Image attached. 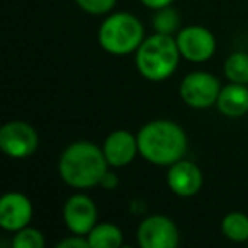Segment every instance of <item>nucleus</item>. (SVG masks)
Wrapping results in <instances>:
<instances>
[{
    "label": "nucleus",
    "mask_w": 248,
    "mask_h": 248,
    "mask_svg": "<svg viewBox=\"0 0 248 248\" xmlns=\"http://www.w3.org/2000/svg\"><path fill=\"white\" fill-rule=\"evenodd\" d=\"M140 155L155 165H173L187 152V136L177 123L167 119L152 121L138 133Z\"/></svg>",
    "instance_id": "obj_1"
},
{
    "label": "nucleus",
    "mask_w": 248,
    "mask_h": 248,
    "mask_svg": "<svg viewBox=\"0 0 248 248\" xmlns=\"http://www.w3.org/2000/svg\"><path fill=\"white\" fill-rule=\"evenodd\" d=\"M104 152L89 141L72 143L60 158V175L63 182L75 189H90L99 186L107 172Z\"/></svg>",
    "instance_id": "obj_2"
},
{
    "label": "nucleus",
    "mask_w": 248,
    "mask_h": 248,
    "mask_svg": "<svg viewBox=\"0 0 248 248\" xmlns=\"http://www.w3.org/2000/svg\"><path fill=\"white\" fill-rule=\"evenodd\" d=\"M180 56L177 39L170 34L156 32L136 49V68L146 80L160 82L175 72Z\"/></svg>",
    "instance_id": "obj_3"
},
{
    "label": "nucleus",
    "mask_w": 248,
    "mask_h": 248,
    "mask_svg": "<svg viewBox=\"0 0 248 248\" xmlns=\"http://www.w3.org/2000/svg\"><path fill=\"white\" fill-rule=\"evenodd\" d=\"M143 24L128 12H117L106 19L99 29V43L110 55H128L143 43Z\"/></svg>",
    "instance_id": "obj_4"
},
{
    "label": "nucleus",
    "mask_w": 248,
    "mask_h": 248,
    "mask_svg": "<svg viewBox=\"0 0 248 248\" xmlns=\"http://www.w3.org/2000/svg\"><path fill=\"white\" fill-rule=\"evenodd\" d=\"M221 83L207 72L189 73L180 83V97L187 106L194 109H206L217 102Z\"/></svg>",
    "instance_id": "obj_5"
},
{
    "label": "nucleus",
    "mask_w": 248,
    "mask_h": 248,
    "mask_svg": "<svg viewBox=\"0 0 248 248\" xmlns=\"http://www.w3.org/2000/svg\"><path fill=\"white\" fill-rule=\"evenodd\" d=\"M38 133L24 121H11L0 129V148L11 158H28L38 148Z\"/></svg>",
    "instance_id": "obj_6"
},
{
    "label": "nucleus",
    "mask_w": 248,
    "mask_h": 248,
    "mask_svg": "<svg viewBox=\"0 0 248 248\" xmlns=\"http://www.w3.org/2000/svg\"><path fill=\"white\" fill-rule=\"evenodd\" d=\"M177 46L186 60L192 63H204L216 51V39L209 29L202 26H189L179 31Z\"/></svg>",
    "instance_id": "obj_7"
},
{
    "label": "nucleus",
    "mask_w": 248,
    "mask_h": 248,
    "mask_svg": "<svg viewBox=\"0 0 248 248\" xmlns=\"http://www.w3.org/2000/svg\"><path fill=\"white\" fill-rule=\"evenodd\" d=\"M138 241L143 248H173L179 243V230L170 217L155 214L141 221Z\"/></svg>",
    "instance_id": "obj_8"
},
{
    "label": "nucleus",
    "mask_w": 248,
    "mask_h": 248,
    "mask_svg": "<svg viewBox=\"0 0 248 248\" xmlns=\"http://www.w3.org/2000/svg\"><path fill=\"white\" fill-rule=\"evenodd\" d=\"M63 221L73 234H89L97 221L95 202L83 194L68 197L63 206Z\"/></svg>",
    "instance_id": "obj_9"
},
{
    "label": "nucleus",
    "mask_w": 248,
    "mask_h": 248,
    "mask_svg": "<svg viewBox=\"0 0 248 248\" xmlns=\"http://www.w3.org/2000/svg\"><path fill=\"white\" fill-rule=\"evenodd\" d=\"M32 204L24 194L7 192L0 199V226L5 231H19L29 224Z\"/></svg>",
    "instance_id": "obj_10"
},
{
    "label": "nucleus",
    "mask_w": 248,
    "mask_h": 248,
    "mask_svg": "<svg viewBox=\"0 0 248 248\" xmlns=\"http://www.w3.org/2000/svg\"><path fill=\"white\" fill-rule=\"evenodd\" d=\"M167 182L173 194L180 197H192L202 187V172L194 162L179 160L170 165Z\"/></svg>",
    "instance_id": "obj_11"
},
{
    "label": "nucleus",
    "mask_w": 248,
    "mask_h": 248,
    "mask_svg": "<svg viewBox=\"0 0 248 248\" xmlns=\"http://www.w3.org/2000/svg\"><path fill=\"white\" fill-rule=\"evenodd\" d=\"M106 160L110 167H124L133 162L138 150V138L131 135L129 131H114L104 141L102 148Z\"/></svg>",
    "instance_id": "obj_12"
},
{
    "label": "nucleus",
    "mask_w": 248,
    "mask_h": 248,
    "mask_svg": "<svg viewBox=\"0 0 248 248\" xmlns=\"http://www.w3.org/2000/svg\"><path fill=\"white\" fill-rule=\"evenodd\" d=\"M217 109L223 116L241 117L248 112V89L243 83H233L221 89L217 97Z\"/></svg>",
    "instance_id": "obj_13"
},
{
    "label": "nucleus",
    "mask_w": 248,
    "mask_h": 248,
    "mask_svg": "<svg viewBox=\"0 0 248 248\" xmlns=\"http://www.w3.org/2000/svg\"><path fill=\"white\" fill-rule=\"evenodd\" d=\"M87 240L90 248H117L123 245V233L116 224L102 223L92 228L87 234Z\"/></svg>",
    "instance_id": "obj_14"
},
{
    "label": "nucleus",
    "mask_w": 248,
    "mask_h": 248,
    "mask_svg": "<svg viewBox=\"0 0 248 248\" xmlns=\"http://www.w3.org/2000/svg\"><path fill=\"white\" fill-rule=\"evenodd\" d=\"M221 228L228 240L236 241V243L248 241V216H245L243 213L226 214L221 223Z\"/></svg>",
    "instance_id": "obj_15"
},
{
    "label": "nucleus",
    "mask_w": 248,
    "mask_h": 248,
    "mask_svg": "<svg viewBox=\"0 0 248 248\" xmlns=\"http://www.w3.org/2000/svg\"><path fill=\"white\" fill-rule=\"evenodd\" d=\"M224 75L233 83H248V55L247 53H233L224 62Z\"/></svg>",
    "instance_id": "obj_16"
},
{
    "label": "nucleus",
    "mask_w": 248,
    "mask_h": 248,
    "mask_svg": "<svg viewBox=\"0 0 248 248\" xmlns=\"http://www.w3.org/2000/svg\"><path fill=\"white\" fill-rule=\"evenodd\" d=\"M12 247L16 248H43L45 247V236L36 228H22L16 233L12 240Z\"/></svg>",
    "instance_id": "obj_17"
},
{
    "label": "nucleus",
    "mask_w": 248,
    "mask_h": 248,
    "mask_svg": "<svg viewBox=\"0 0 248 248\" xmlns=\"http://www.w3.org/2000/svg\"><path fill=\"white\" fill-rule=\"evenodd\" d=\"M153 26H155L156 32H162V34H172L177 28H179V14H177L173 9L163 7L158 9V14L153 19Z\"/></svg>",
    "instance_id": "obj_18"
},
{
    "label": "nucleus",
    "mask_w": 248,
    "mask_h": 248,
    "mask_svg": "<svg viewBox=\"0 0 248 248\" xmlns=\"http://www.w3.org/2000/svg\"><path fill=\"white\" fill-rule=\"evenodd\" d=\"M75 2L82 11L93 16L106 14L116 5V0H75Z\"/></svg>",
    "instance_id": "obj_19"
},
{
    "label": "nucleus",
    "mask_w": 248,
    "mask_h": 248,
    "mask_svg": "<svg viewBox=\"0 0 248 248\" xmlns=\"http://www.w3.org/2000/svg\"><path fill=\"white\" fill-rule=\"evenodd\" d=\"M58 248H90V243L89 240L82 238V234H73V236L60 241Z\"/></svg>",
    "instance_id": "obj_20"
},
{
    "label": "nucleus",
    "mask_w": 248,
    "mask_h": 248,
    "mask_svg": "<svg viewBox=\"0 0 248 248\" xmlns=\"http://www.w3.org/2000/svg\"><path fill=\"white\" fill-rule=\"evenodd\" d=\"M173 0H141V4L146 5V7L150 9H163V7H169L170 4H172Z\"/></svg>",
    "instance_id": "obj_21"
},
{
    "label": "nucleus",
    "mask_w": 248,
    "mask_h": 248,
    "mask_svg": "<svg viewBox=\"0 0 248 248\" xmlns=\"http://www.w3.org/2000/svg\"><path fill=\"white\" fill-rule=\"evenodd\" d=\"M99 186L106 187V189H114V187L117 186V177L114 175V173H110V172H106Z\"/></svg>",
    "instance_id": "obj_22"
},
{
    "label": "nucleus",
    "mask_w": 248,
    "mask_h": 248,
    "mask_svg": "<svg viewBox=\"0 0 248 248\" xmlns=\"http://www.w3.org/2000/svg\"><path fill=\"white\" fill-rule=\"evenodd\" d=\"M247 245H248V241H247Z\"/></svg>",
    "instance_id": "obj_23"
}]
</instances>
